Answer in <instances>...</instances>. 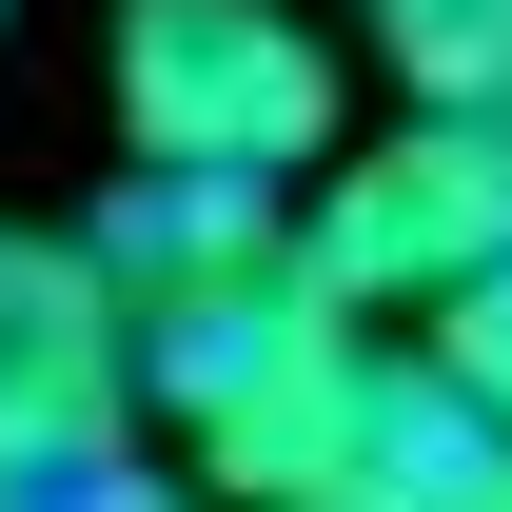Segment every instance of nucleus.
<instances>
[{
    "mask_svg": "<svg viewBox=\"0 0 512 512\" xmlns=\"http://www.w3.org/2000/svg\"><path fill=\"white\" fill-rule=\"evenodd\" d=\"M335 316H453L473 276H512V119H394L296 197Z\"/></svg>",
    "mask_w": 512,
    "mask_h": 512,
    "instance_id": "nucleus-3",
    "label": "nucleus"
},
{
    "mask_svg": "<svg viewBox=\"0 0 512 512\" xmlns=\"http://www.w3.org/2000/svg\"><path fill=\"white\" fill-rule=\"evenodd\" d=\"M414 119H512V0H355Z\"/></svg>",
    "mask_w": 512,
    "mask_h": 512,
    "instance_id": "nucleus-7",
    "label": "nucleus"
},
{
    "mask_svg": "<svg viewBox=\"0 0 512 512\" xmlns=\"http://www.w3.org/2000/svg\"><path fill=\"white\" fill-rule=\"evenodd\" d=\"M0 512H60V493H20V473H0Z\"/></svg>",
    "mask_w": 512,
    "mask_h": 512,
    "instance_id": "nucleus-10",
    "label": "nucleus"
},
{
    "mask_svg": "<svg viewBox=\"0 0 512 512\" xmlns=\"http://www.w3.org/2000/svg\"><path fill=\"white\" fill-rule=\"evenodd\" d=\"M434 375H453V394H473V414L512 434V276H473V296L434 316Z\"/></svg>",
    "mask_w": 512,
    "mask_h": 512,
    "instance_id": "nucleus-8",
    "label": "nucleus"
},
{
    "mask_svg": "<svg viewBox=\"0 0 512 512\" xmlns=\"http://www.w3.org/2000/svg\"><path fill=\"white\" fill-rule=\"evenodd\" d=\"M355 375H375V316H335L316 276H276V296H217V316H178V335H138V394L197 434V473H217L237 512H316Z\"/></svg>",
    "mask_w": 512,
    "mask_h": 512,
    "instance_id": "nucleus-2",
    "label": "nucleus"
},
{
    "mask_svg": "<svg viewBox=\"0 0 512 512\" xmlns=\"http://www.w3.org/2000/svg\"><path fill=\"white\" fill-rule=\"evenodd\" d=\"M60 512H158V493H119V473H79V493H60Z\"/></svg>",
    "mask_w": 512,
    "mask_h": 512,
    "instance_id": "nucleus-9",
    "label": "nucleus"
},
{
    "mask_svg": "<svg viewBox=\"0 0 512 512\" xmlns=\"http://www.w3.org/2000/svg\"><path fill=\"white\" fill-rule=\"evenodd\" d=\"M99 276L138 296V335H178V316H217V296L316 276V256H296V197L276 178H119L99 197Z\"/></svg>",
    "mask_w": 512,
    "mask_h": 512,
    "instance_id": "nucleus-5",
    "label": "nucleus"
},
{
    "mask_svg": "<svg viewBox=\"0 0 512 512\" xmlns=\"http://www.w3.org/2000/svg\"><path fill=\"white\" fill-rule=\"evenodd\" d=\"M316 512H512V434L434 375V355H375V375H355V414H335Z\"/></svg>",
    "mask_w": 512,
    "mask_h": 512,
    "instance_id": "nucleus-6",
    "label": "nucleus"
},
{
    "mask_svg": "<svg viewBox=\"0 0 512 512\" xmlns=\"http://www.w3.org/2000/svg\"><path fill=\"white\" fill-rule=\"evenodd\" d=\"M0 20H20V0H0Z\"/></svg>",
    "mask_w": 512,
    "mask_h": 512,
    "instance_id": "nucleus-11",
    "label": "nucleus"
},
{
    "mask_svg": "<svg viewBox=\"0 0 512 512\" xmlns=\"http://www.w3.org/2000/svg\"><path fill=\"white\" fill-rule=\"evenodd\" d=\"M119 434H138V296L99 276V237L0 217V473L79 493L119 473Z\"/></svg>",
    "mask_w": 512,
    "mask_h": 512,
    "instance_id": "nucleus-4",
    "label": "nucleus"
},
{
    "mask_svg": "<svg viewBox=\"0 0 512 512\" xmlns=\"http://www.w3.org/2000/svg\"><path fill=\"white\" fill-rule=\"evenodd\" d=\"M335 40L296 0H119V158L138 178H335Z\"/></svg>",
    "mask_w": 512,
    "mask_h": 512,
    "instance_id": "nucleus-1",
    "label": "nucleus"
}]
</instances>
